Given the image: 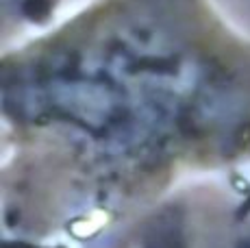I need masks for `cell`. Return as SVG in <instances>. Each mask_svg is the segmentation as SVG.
<instances>
[{"label":"cell","instance_id":"obj_1","mask_svg":"<svg viewBox=\"0 0 250 248\" xmlns=\"http://www.w3.org/2000/svg\"><path fill=\"white\" fill-rule=\"evenodd\" d=\"M63 0H0L2 26H44L50 24Z\"/></svg>","mask_w":250,"mask_h":248}]
</instances>
